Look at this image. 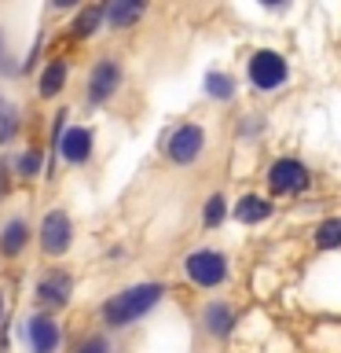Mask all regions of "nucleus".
<instances>
[{"instance_id":"nucleus-1","label":"nucleus","mask_w":341,"mask_h":353,"mask_svg":"<svg viewBox=\"0 0 341 353\" xmlns=\"http://www.w3.org/2000/svg\"><path fill=\"white\" fill-rule=\"evenodd\" d=\"M158 302H162V287H158V283L129 287V291L114 294V298L103 305V320H107L110 327H125V324H132V320L147 316Z\"/></svg>"},{"instance_id":"nucleus-2","label":"nucleus","mask_w":341,"mask_h":353,"mask_svg":"<svg viewBox=\"0 0 341 353\" xmlns=\"http://www.w3.org/2000/svg\"><path fill=\"white\" fill-rule=\"evenodd\" d=\"M246 74H250V81L257 85L261 92H272V88H279L286 77H290V66H286V59H283L279 52L261 48V52H253Z\"/></svg>"},{"instance_id":"nucleus-3","label":"nucleus","mask_w":341,"mask_h":353,"mask_svg":"<svg viewBox=\"0 0 341 353\" xmlns=\"http://www.w3.org/2000/svg\"><path fill=\"white\" fill-rule=\"evenodd\" d=\"M187 276H191L198 287H217V283H224V276H228V258L217 250H195L191 258H187Z\"/></svg>"},{"instance_id":"nucleus-4","label":"nucleus","mask_w":341,"mask_h":353,"mask_svg":"<svg viewBox=\"0 0 341 353\" xmlns=\"http://www.w3.org/2000/svg\"><path fill=\"white\" fill-rule=\"evenodd\" d=\"M70 243H74V225H70V217H66L63 210H52V214L44 217V225H41V247H44V254L59 258V254L70 250Z\"/></svg>"},{"instance_id":"nucleus-5","label":"nucleus","mask_w":341,"mask_h":353,"mask_svg":"<svg viewBox=\"0 0 341 353\" xmlns=\"http://www.w3.org/2000/svg\"><path fill=\"white\" fill-rule=\"evenodd\" d=\"M118 88H121V63L107 55V59H99L92 66V74H88V99H92V103H107Z\"/></svg>"},{"instance_id":"nucleus-6","label":"nucleus","mask_w":341,"mask_h":353,"mask_svg":"<svg viewBox=\"0 0 341 353\" xmlns=\"http://www.w3.org/2000/svg\"><path fill=\"white\" fill-rule=\"evenodd\" d=\"M308 184V170L297 159H279L268 170V188H272V195H294V192H301V188Z\"/></svg>"},{"instance_id":"nucleus-7","label":"nucleus","mask_w":341,"mask_h":353,"mask_svg":"<svg viewBox=\"0 0 341 353\" xmlns=\"http://www.w3.org/2000/svg\"><path fill=\"white\" fill-rule=\"evenodd\" d=\"M202 148H206V132L198 125H180L169 137V159L180 162V165H191L198 154H202Z\"/></svg>"},{"instance_id":"nucleus-8","label":"nucleus","mask_w":341,"mask_h":353,"mask_svg":"<svg viewBox=\"0 0 341 353\" xmlns=\"http://www.w3.org/2000/svg\"><path fill=\"white\" fill-rule=\"evenodd\" d=\"M151 0H107L103 4V22L110 30H129L143 19Z\"/></svg>"},{"instance_id":"nucleus-9","label":"nucleus","mask_w":341,"mask_h":353,"mask_svg":"<svg viewBox=\"0 0 341 353\" xmlns=\"http://www.w3.org/2000/svg\"><path fill=\"white\" fill-rule=\"evenodd\" d=\"M70 291H74V280L66 272H48L41 276L37 283V302L48 305V309H63L66 302H70Z\"/></svg>"},{"instance_id":"nucleus-10","label":"nucleus","mask_w":341,"mask_h":353,"mask_svg":"<svg viewBox=\"0 0 341 353\" xmlns=\"http://www.w3.org/2000/svg\"><path fill=\"white\" fill-rule=\"evenodd\" d=\"M55 143H59V154L66 162H85L88 154H92V132L81 129V125L66 129L63 137H55Z\"/></svg>"},{"instance_id":"nucleus-11","label":"nucleus","mask_w":341,"mask_h":353,"mask_svg":"<svg viewBox=\"0 0 341 353\" xmlns=\"http://www.w3.org/2000/svg\"><path fill=\"white\" fill-rule=\"evenodd\" d=\"M30 346L33 353H55L59 350V327L52 316H33L30 320Z\"/></svg>"},{"instance_id":"nucleus-12","label":"nucleus","mask_w":341,"mask_h":353,"mask_svg":"<svg viewBox=\"0 0 341 353\" xmlns=\"http://www.w3.org/2000/svg\"><path fill=\"white\" fill-rule=\"evenodd\" d=\"M202 324H206L209 335L224 339V335H231V327H235V309L224 305V302H209L202 309Z\"/></svg>"},{"instance_id":"nucleus-13","label":"nucleus","mask_w":341,"mask_h":353,"mask_svg":"<svg viewBox=\"0 0 341 353\" xmlns=\"http://www.w3.org/2000/svg\"><path fill=\"white\" fill-rule=\"evenodd\" d=\"M66 77H70V66H66L63 59H52V63L41 70V81H37L41 96H44V99H55V96L66 88Z\"/></svg>"},{"instance_id":"nucleus-14","label":"nucleus","mask_w":341,"mask_h":353,"mask_svg":"<svg viewBox=\"0 0 341 353\" xmlns=\"http://www.w3.org/2000/svg\"><path fill=\"white\" fill-rule=\"evenodd\" d=\"M235 217L242 221V225H261V221L272 217V203L261 195H242L239 206H235Z\"/></svg>"},{"instance_id":"nucleus-15","label":"nucleus","mask_w":341,"mask_h":353,"mask_svg":"<svg viewBox=\"0 0 341 353\" xmlns=\"http://www.w3.org/2000/svg\"><path fill=\"white\" fill-rule=\"evenodd\" d=\"M26 239H30L26 221H8V225L0 228V254L15 258V254H22V247H26Z\"/></svg>"},{"instance_id":"nucleus-16","label":"nucleus","mask_w":341,"mask_h":353,"mask_svg":"<svg viewBox=\"0 0 341 353\" xmlns=\"http://www.w3.org/2000/svg\"><path fill=\"white\" fill-rule=\"evenodd\" d=\"M103 26V4H85L74 19V33L77 37H92V33Z\"/></svg>"},{"instance_id":"nucleus-17","label":"nucleus","mask_w":341,"mask_h":353,"mask_svg":"<svg viewBox=\"0 0 341 353\" xmlns=\"http://www.w3.org/2000/svg\"><path fill=\"white\" fill-rule=\"evenodd\" d=\"M206 92L213 99H231L235 96V81H231L228 74H220V70H209L206 74Z\"/></svg>"},{"instance_id":"nucleus-18","label":"nucleus","mask_w":341,"mask_h":353,"mask_svg":"<svg viewBox=\"0 0 341 353\" xmlns=\"http://www.w3.org/2000/svg\"><path fill=\"white\" fill-rule=\"evenodd\" d=\"M316 247H323V250L341 247V217H330V221H323V225H319V232H316Z\"/></svg>"},{"instance_id":"nucleus-19","label":"nucleus","mask_w":341,"mask_h":353,"mask_svg":"<svg viewBox=\"0 0 341 353\" xmlns=\"http://www.w3.org/2000/svg\"><path fill=\"white\" fill-rule=\"evenodd\" d=\"M202 221H206V225H220V221H224V199H220V195H213V199H206Z\"/></svg>"},{"instance_id":"nucleus-20","label":"nucleus","mask_w":341,"mask_h":353,"mask_svg":"<svg viewBox=\"0 0 341 353\" xmlns=\"http://www.w3.org/2000/svg\"><path fill=\"white\" fill-rule=\"evenodd\" d=\"M19 121H15V107H4L0 110V143H8L11 137H15Z\"/></svg>"},{"instance_id":"nucleus-21","label":"nucleus","mask_w":341,"mask_h":353,"mask_svg":"<svg viewBox=\"0 0 341 353\" xmlns=\"http://www.w3.org/2000/svg\"><path fill=\"white\" fill-rule=\"evenodd\" d=\"M19 170H22V173H26V176H33V173H37V170H41V154H37V151H30V154H22V162H19Z\"/></svg>"},{"instance_id":"nucleus-22","label":"nucleus","mask_w":341,"mask_h":353,"mask_svg":"<svg viewBox=\"0 0 341 353\" xmlns=\"http://www.w3.org/2000/svg\"><path fill=\"white\" fill-rule=\"evenodd\" d=\"M77 353H110V346H107V339H99V335H96V339H88Z\"/></svg>"},{"instance_id":"nucleus-23","label":"nucleus","mask_w":341,"mask_h":353,"mask_svg":"<svg viewBox=\"0 0 341 353\" xmlns=\"http://www.w3.org/2000/svg\"><path fill=\"white\" fill-rule=\"evenodd\" d=\"M8 188H11V170H8V159H0V199L8 195Z\"/></svg>"},{"instance_id":"nucleus-24","label":"nucleus","mask_w":341,"mask_h":353,"mask_svg":"<svg viewBox=\"0 0 341 353\" xmlns=\"http://www.w3.org/2000/svg\"><path fill=\"white\" fill-rule=\"evenodd\" d=\"M55 11H70V8H81V0H52Z\"/></svg>"},{"instance_id":"nucleus-25","label":"nucleus","mask_w":341,"mask_h":353,"mask_svg":"<svg viewBox=\"0 0 341 353\" xmlns=\"http://www.w3.org/2000/svg\"><path fill=\"white\" fill-rule=\"evenodd\" d=\"M257 4H264V8H286L290 0H257Z\"/></svg>"},{"instance_id":"nucleus-26","label":"nucleus","mask_w":341,"mask_h":353,"mask_svg":"<svg viewBox=\"0 0 341 353\" xmlns=\"http://www.w3.org/2000/svg\"><path fill=\"white\" fill-rule=\"evenodd\" d=\"M0 59H4V37H0Z\"/></svg>"}]
</instances>
